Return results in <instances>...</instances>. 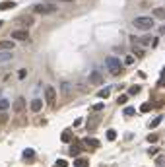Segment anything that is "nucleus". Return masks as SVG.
I'll return each instance as SVG.
<instances>
[{
    "label": "nucleus",
    "mask_w": 165,
    "mask_h": 167,
    "mask_svg": "<svg viewBox=\"0 0 165 167\" xmlns=\"http://www.w3.org/2000/svg\"><path fill=\"white\" fill-rule=\"evenodd\" d=\"M55 167H68V161H66V160H56Z\"/></svg>",
    "instance_id": "obj_25"
},
{
    "label": "nucleus",
    "mask_w": 165,
    "mask_h": 167,
    "mask_svg": "<svg viewBox=\"0 0 165 167\" xmlns=\"http://www.w3.org/2000/svg\"><path fill=\"white\" fill-rule=\"evenodd\" d=\"M161 78H163V80H161V82H159V84H165V68L161 70Z\"/></svg>",
    "instance_id": "obj_38"
},
{
    "label": "nucleus",
    "mask_w": 165,
    "mask_h": 167,
    "mask_svg": "<svg viewBox=\"0 0 165 167\" xmlns=\"http://www.w3.org/2000/svg\"><path fill=\"white\" fill-rule=\"evenodd\" d=\"M82 142H86V146H89V148H97V146H99L97 138H84Z\"/></svg>",
    "instance_id": "obj_13"
},
{
    "label": "nucleus",
    "mask_w": 165,
    "mask_h": 167,
    "mask_svg": "<svg viewBox=\"0 0 165 167\" xmlns=\"http://www.w3.org/2000/svg\"><path fill=\"white\" fill-rule=\"evenodd\" d=\"M99 126V115H95V113H93L92 117H89L88 121H86V128L88 130H95Z\"/></svg>",
    "instance_id": "obj_6"
},
{
    "label": "nucleus",
    "mask_w": 165,
    "mask_h": 167,
    "mask_svg": "<svg viewBox=\"0 0 165 167\" xmlns=\"http://www.w3.org/2000/svg\"><path fill=\"white\" fill-rule=\"evenodd\" d=\"M12 39L27 41V39H29V33H27V29H16V31H12Z\"/></svg>",
    "instance_id": "obj_5"
},
{
    "label": "nucleus",
    "mask_w": 165,
    "mask_h": 167,
    "mask_svg": "<svg viewBox=\"0 0 165 167\" xmlns=\"http://www.w3.org/2000/svg\"><path fill=\"white\" fill-rule=\"evenodd\" d=\"M82 148H84L82 144L74 142V144L70 146V157H78V156H80V152H82Z\"/></svg>",
    "instance_id": "obj_8"
},
{
    "label": "nucleus",
    "mask_w": 165,
    "mask_h": 167,
    "mask_svg": "<svg viewBox=\"0 0 165 167\" xmlns=\"http://www.w3.org/2000/svg\"><path fill=\"white\" fill-rule=\"evenodd\" d=\"M16 22H18L20 25H23V27H31L33 23H35V19L29 18V16H20V18H16Z\"/></svg>",
    "instance_id": "obj_7"
},
{
    "label": "nucleus",
    "mask_w": 165,
    "mask_h": 167,
    "mask_svg": "<svg viewBox=\"0 0 165 167\" xmlns=\"http://www.w3.org/2000/svg\"><path fill=\"white\" fill-rule=\"evenodd\" d=\"M152 16H154V18H165V8H161V6H159V8H154V12H152Z\"/></svg>",
    "instance_id": "obj_15"
},
{
    "label": "nucleus",
    "mask_w": 165,
    "mask_h": 167,
    "mask_svg": "<svg viewBox=\"0 0 165 167\" xmlns=\"http://www.w3.org/2000/svg\"><path fill=\"white\" fill-rule=\"evenodd\" d=\"M33 156H35V150H31V148L23 150V157H26V160H33Z\"/></svg>",
    "instance_id": "obj_21"
},
{
    "label": "nucleus",
    "mask_w": 165,
    "mask_h": 167,
    "mask_svg": "<svg viewBox=\"0 0 165 167\" xmlns=\"http://www.w3.org/2000/svg\"><path fill=\"white\" fill-rule=\"evenodd\" d=\"M158 134H150V136H148V142H158Z\"/></svg>",
    "instance_id": "obj_33"
},
{
    "label": "nucleus",
    "mask_w": 165,
    "mask_h": 167,
    "mask_svg": "<svg viewBox=\"0 0 165 167\" xmlns=\"http://www.w3.org/2000/svg\"><path fill=\"white\" fill-rule=\"evenodd\" d=\"M140 111H142V113H150L152 111V103H144L142 107H140Z\"/></svg>",
    "instance_id": "obj_24"
},
{
    "label": "nucleus",
    "mask_w": 165,
    "mask_h": 167,
    "mask_svg": "<svg viewBox=\"0 0 165 167\" xmlns=\"http://www.w3.org/2000/svg\"><path fill=\"white\" fill-rule=\"evenodd\" d=\"M117 138V132L115 130H107V140H115Z\"/></svg>",
    "instance_id": "obj_27"
},
{
    "label": "nucleus",
    "mask_w": 165,
    "mask_h": 167,
    "mask_svg": "<svg viewBox=\"0 0 165 167\" xmlns=\"http://www.w3.org/2000/svg\"><path fill=\"white\" fill-rule=\"evenodd\" d=\"M29 107H31L33 113H37V111H41V107H43V101H41V99H33Z\"/></svg>",
    "instance_id": "obj_11"
},
{
    "label": "nucleus",
    "mask_w": 165,
    "mask_h": 167,
    "mask_svg": "<svg viewBox=\"0 0 165 167\" xmlns=\"http://www.w3.org/2000/svg\"><path fill=\"white\" fill-rule=\"evenodd\" d=\"M23 107H26V99H23V97H18V99L14 101V107H12V109H14L16 113H22Z\"/></svg>",
    "instance_id": "obj_9"
},
{
    "label": "nucleus",
    "mask_w": 165,
    "mask_h": 167,
    "mask_svg": "<svg viewBox=\"0 0 165 167\" xmlns=\"http://www.w3.org/2000/svg\"><path fill=\"white\" fill-rule=\"evenodd\" d=\"M134 113H136V109H132V107H126V109H124V115H126V117H132Z\"/></svg>",
    "instance_id": "obj_28"
},
{
    "label": "nucleus",
    "mask_w": 165,
    "mask_h": 167,
    "mask_svg": "<svg viewBox=\"0 0 165 167\" xmlns=\"http://www.w3.org/2000/svg\"><path fill=\"white\" fill-rule=\"evenodd\" d=\"M109 95H111V88H103L101 91L97 93V97H101V99H107Z\"/></svg>",
    "instance_id": "obj_18"
},
{
    "label": "nucleus",
    "mask_w": 165,
    "mask_h": 167,
    "mask_svg": "<svg viewBox=\"0 0 165 167\" xmlns=\"http://www.w3.org/2000/svg\"><path fill=\"white\" fill-rule=\"evenodd\" d=\"M60 2H74V0H60Z\"/></svg>",
    "instance_id": "obj_39"
},
{
    "label": "nucleus",
    "mask_w": 165,
    "mask_h": 167,
    "mask_svg": "<svg viewBox=\"0 0 165 167\" xmlns=\"http://www.w3.org/2000/svg\"><path fill=\"white\" fill-rule=\"evenodd\" d=\"M105 66H107V70H109L113 76H118L121 70H122V62L117 58V56H107L105 58Z\"/></svg>",
    "instance_id": "obj_2"
},
{
    "label": "nucleus",
    "mask_w": 165,
    "mask_h": 167,
    "mask_svg": "<svg viewBox=\"0 0 165 167\" xmlns=\"http://www.w3.org/2000/svg\"><path fill=\"white\" fill-rule=\"evenodd\" d=\"M74 165H76V167H88L89 161H88V160H82V157H78V160L74 161Z\"/></svg>",
    "instance_id": "obj_20"
},
{
    "label": "nucleus",
    "mask_w": 165,
    "mask_h": 167,
    "mask_svg": "<svg viewBox=\"0 0 165 167\" xmlns=\"http://www.w3.org/2000/svg\"><path fill=\"white\" fill-rule=\"evenodd\" d=\"M60 88H62V93H68V91H70V84H68V82H62Z\"/></svg>",
    "instance_id": "obj_29"
},
{
    "label": "nucleus",
    "mask_w": 165,
    "mask_h": 167,
    "mask_svg": "<svg viewBox=\"0 0 165 167\" xmlns=\"http://www.w3.org/2000/svg\"><path fill=\"white\" fill-rule=\"evenodd\" d=\"M8 107H10V101L6 97H0V111H6Z\"/></svg>",
    "instance_id": "obj_19"
},
{
    "label": "nucleus",
    "mask_w": 165,
    "mask_h": 167,
    "mask_svg": "<svg viewBox=\"0 0 165 167\" xmlns=\"http://www.w3.org/2000/svg\"><path fill=\"white\" fill-rule=\"evenodd\" d=\"M12 8H16V2H0V10H12Z\"/></svg>",
    "instance_id": "obj_17"
},
{
    "label": "nucleus",
    "mask_w": 165,
    "mask_h": 167,
    "mask_svg": "<svg viewBox=\"0 0 165 167\" xmlns=\"http://www.w3.org/2000/svg\"><path fill=\"white\" fill-rule=\"evenodd\" d=\"M134 55L138 56V58H142V56H144V51H142V47H134Z\"/></svg>",
    "instance_id": "obj_26"
},
{
    "label": "nucleus",
    "mask_w": 165,
    "mask_h": 167,
    "mask_svg": "<svg viewBox=\"0 0 165 167\" xmlns=\"http://www.w3.org/2000/svg\"><path fill=\"white\" fill-rule=\"evenodd\" d=\"M18 76H20V80H22V78H26V76H27V72H26V70H20Z\"/></svg>",
    "instance_id": "obj_36"
},
{
    "label": "nucleus",
    "mask_w": 165,
    "mask_h": 167,
    "mask_svg": "<svg viewBox=\"0 0 165 167\" xmlns=\"http://www.w3.org/2000/svg\"><path fill=\"white\" fill-rule=\"evenodd\" d=\"M101 109H103V103H97V105H93V107H92V111L97 113V111H101Z\"/></svg>",
    "instance_id": "obj_32"
},
{
    "label": "nucleus",
    "mask_w": 165,
    "mask_h": 167,
    "mask_svg": "<svg viewBox=\"0 0 165 167\" xmlns=\"http://www.w3.org/2000/svg\"><path fill=\"white\" fill-rule=\"evenodd\" d=\"M117 101H118V103H121V105H124L126 101H128V95H121V97H118Z\"/></svg>",
    "instance_id": "obj_31"
},
{
    "label": "nucleus",
    "mask_w": 165,
    "mask_h": 167,
    "mask_svg": "<svg viewBox=\"0 0 165 167\" xmlns=\"http://www.w3.org/2000/svg\"><path fill=\"white\" fill-rule=\"evenodd\" d=\"M55 10H56V6L52 2H41V4H35V6H33V12L39 14V16H49Z\"/></svg>",
    "instance_id": "obj_3"
},
{
    "label": "nucleus",
    "mask_w": 165,
    "mask_h": 167,
    "mask_svg": "<svg viewBox=\"0 0 165 167\" xmlns=\"http://www.w3.org/2000/svg\"><path fill=\"white\" fill-rule=\"evenodd\" d=\"M132 25H134L136 29L148 31V29L154 27V18H150V16H138V18L132 19Z\"/></svg>",
    "instance_id": "obj_1"
},
{
    "label": "nucleus",
    "mask_w": 165,
    "mask_h": 167,
    "mask_svg": "<svg viewBox=\"0 0 165 167\" xmlns=\"http://www.w3.org/2000/svg\"><path fill=\"white\" fill-rule=\"evenodd\" d=\"M161 121H163V117H161V115H159V117H155V119L152 121V124H150V126H152V128H158V126L161 124Z\"/></svg>",
    "instance_id": "obj_22"
},
{
    "label": "nucleus",
    "mask_w": 165,
    "mask_h": 167,
    "mask_svg": "<svg viewBox=\"0 0 165 167\" xmlns=\"http://www.w3.org/2000/svg\"><path fill=\"white\" fill-rule=\"evenodd\" d=\"M0 27H2V22H0Z\"/></svg>",
    "instance_id": "obj_40"
},
{
    "label": "nucleus",
    "mask_w": 165,
    "mask_h": 167,
    "mask_svg": "<svg viewBox=\"0 0 165 167\" xmlns=\"http://www.w3.org/2000/svg\"><path fill=\"white\" fill-rule=\"evenodd\" d=\"M10 49H14V41H0V52L10 51Z\"/></svg>",
    "instance_id": "obj_16"
},
{
    "label": "nucleus",
    "mask_w": 165,
    "mask_h": 167,
    "mask_svg": "<svg viewBox=\"0 0 165 167\" xmlns=\"http://www.w3.org/2000/svg\"><path fill=\"white\" fill-rule=\"evenodd\" d=\"M140 89H142L140 85H132V88L128 89V95H136V93H140Z\"/></svg>",
    "instance_id": "obj_23"
},
{
    "label": "nucleus",
    "mask_w": 165,
    "mask_h": 167,
    "mask_svg": "<svg viewBox=\"0 0 165 167\" xmlns=\"http://www.w3.org/2000/svg\"><path fill=\"white\" fill-rule=\"evenodd\" d=\"M8 60H12V52L10 51H2V52H0V64L8 62Z\"/></svg>",
    "instance_id": "obj_14"
},
{
    "label": "nucleus",
    "mask_w": 165,
    "mask_h": 167,
    "mask_svg": "<svg viewBox=\"0 0 165 167\" xmlns=\"http://www.w3.org/2000/svg\"><path fill=\"white\" fill-rule=\"evenodd\" d=\"M89 82L92 84H101L103 82V78H101V74H99L97 70H93L92 74H89Z\"/></svg>",
    "instance_id": "obj_10"
},
{
    "label": "nucleus",
    "mask_w": 165,
    "mask_h": 167,
    "mask_svg": "<svg viewBox=\"0 0 165 167\" xmlns=\"http://www.w3.org/2000/svg\"><path fill=\"white\" fill-rule=\"evenodd\" d=\"M158 154V148H150V156H155Z\"/></svg>",
    "instance_id": "obj_37"
},
{
    "label": "nucleus",
    "mask_w": 165,
    "mask_h": 167,
    "mask_svg": "<svg viewBox=\"0 0 165 167\" xmlns=\"http://www.w3.org/2000/svg\"><path fill=\"white\" fill-rule=\"evenodd\" d=\"M138 41L142 43V45H148V43H150V37H148V35H144L142 39H138Z\"/></svg>",
    "instance_id": "obj_34"
},
{
    "label": "nucleus",
    "mask_w": 165,
    "mask_h": 167,
    "mask_svg": "<svg viewBox=\"0 0 165 167\" xmlns=\"http://www.w3.org/2000/svg\"><path fill=\"white\" fill-rule=\"evenodd\" d=\"M45 101H47L49 105H55V101H56V89L52 88V85H45Z\"/></svg>",
    "instance_id": "obj_4"
},
{
    "label": "nucleus",
    "mask_w": 165,
    "mask_h": 167,
    "mask_svg": "<svg viewBox=\"0 0 165 167\" xmlns=\"http://www.w3.org/2000/svg\"><path fill=\"white\" fill-rule=\"evenodd\" d=\"M4 123H8V117L2 113V115H0V124H4Z\"/></svg>",
    "instance_id": "obj_35"
},
{
    "label": "nucleus",
    "mask_w": 165,
    "mask_h": 167,
    "mask_svg": "<svg viewBox=\"0 0 165 167\" xmlns=\"http://www.w3.org/2000/svg\"><path fill=\"white\" fill-rule=\"evenodd\" d=\"M124 64H126V66H130V64H134V56H126V58H124Z\"/></svg>",
    "instance_id": "obj_30"
},
{
    "label": "nucleus",
    "mask_w": 165,
    "mask_h": 167,
    "mask_svg": "<svg viewBox=\"0 0 165 167\" xmlns=\"http://www.w3.org/2000/svg\"><path fill=\"white\" fill-rule=\"evenodd\" d=\"M72 140V132H70L68 128L62 130V134H60V142H64V144H68V142Z\"/></svg>",
    "instance_id": "obj_12"
}]
</instances>
